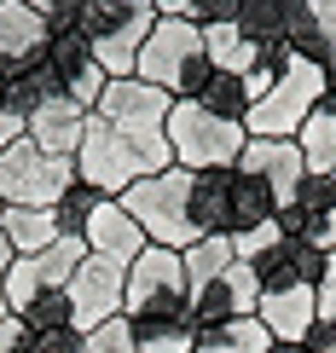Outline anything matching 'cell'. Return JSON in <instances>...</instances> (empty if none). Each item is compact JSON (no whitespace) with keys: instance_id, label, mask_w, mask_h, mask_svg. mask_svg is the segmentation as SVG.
I'll use <instances>...</instances> for the list:
<instances>
[{"instance_id":"8","label":"cell","mask_w":336,"mask_h":353,"mask_svg":"<svg viewBox=\"0 0 336 353\" xmlns=\"http://www.w3.org/2000/svg\"><path fill=\"white\" fill-rule=\"evenodd\" d=\"M122 307H128V261H110V255L87 249V261L70 278V330L93 336L99 325L122 319Z\"/></svg>"},{"instance_id":"15","label":"cell","mask_w":336,"mask_h":353,"mask_svg":"<svg viewBox=\"0 0 336 353\" xmlns=\"http://www.w3.org/2000/svg\"><path fill=\"white\" fill-rule=\"evenodd\" d=\"M261 272V290H296V284H325V255L308 243V238H279L267 255L255 261Z\"/></svg>"},{"instance_id":"7","label":"cell","mask_w":336,"mask_h":353,"mask_svg":"<svg viewBox=\"0 0 336 353\" xmlns=\"http://www.w3.org/2000/svg\"><path fill=\"white\" fill-rule=\"evenodd\" d=\"M70 185H76V163L70 157H47L29 139L0 151V203L6 209H52Z\"/></svg>"},{"instance_id":"24","label":"cell","mask_w":336,"mask_h":353,"mask_svg":"<svg viewBox=\"0 0 336 353\" xmlns=\"http://www.w3.org/2000/svg\"><path fill=\"white\" fill-rule=\"evenodd\" d=\"M238 35L250 47H267V41H284V0H244L238 6Z\"/></svg>"},{"instance_id":"29","label":"cell","mask_w":336,"mask_h":353,"mask_svg":"<svg viewBox=\"0 0 336 353\" xmlns=\"http://www.w3.org/2000/svg\"><path fill=\"white\" fill-rule=\"evenodd\" d=\"M302 238H308L319 255H336V209L319 214V220H308V226H302Z\"/></svg>"},{"instance_id":"19","label":"cell","mask_w":336,"mask_h":353,"mask_svg":"<svg viewBox=\"0 0 336 353\" xmlns=\"http://www.w3.org/2000/svg\"><path fill=\"white\" fill-rule=\"evenodd\" d=\"M0 238L12 243V255H41V249H52L64 232H58L52 209H6L0 214Z\"/></svg>"},{"instance_id":"37","label":"cell","mask_w":336,"mask_h":353,"mask_svg":"<svg viewBox=\"0 0 336 353\" xmlns=\"http://www.w3.org/2000/svg\"><path fill=\"white\" fill-rule=\"evenodd\" d=\"M12 261H18V255H12V243L0 238V313H6V272H12Z\"/></svg>"},{"instance_id":"10","label":"cell","mask_w":336,"mask_h":353,"mask_svg":"<svg viewBox=\"0 0 336 353\" xmlns=\"http://www.w3.org/2000/svg\"><path fill=\"white\" fill-rule=\"evenodd\" d=\"M255 307H261V272L250 267V261H232L215 284L192 290V330H215V325H232V319H255Z\"/></svg>"},{"instance_id":"41","label":"cell","mask_w":336,"mask_h":353,"mask_svg":"<svg viewBox=\"0 0 336 353\" xmlns=\"http://www.w3.org/2000/svg\"><path fill=\"white\" fill-rule=\"evenodd\" d=\"M23 6H35V12H47V6H52V0H23Z\"/></svg>"},{"instance_id":"4","label":"cell","mask_w":336,"mask_h":353,"mask_svg":"<svg viewBox=\"0 0 336 353\" xmlns=\"http://www.w3.org/2000/svg\"><path fill=\"white\" fill-rule=\"evenodd\" d=\"M116 203L134 214V226L145 232V243H157V249L186 255V249L203 238V232L192 226V174H186V168L145 174V180H134Z\"/></svg>"},{"instance_id":"1","label":"cell","mask_w":336,"mask_h":353,"mask_svg":"<svg viewBox=\"0 0 336 353\" xmlns=\"http://www.w3.org/2000/svg\"><path fill=\"white\" fill-rule=\"evenodd\" d=\"M168 110H174V99L157 93V87H145L139 76L110 81L105 99L93 105V116L128 145V151H134L139 174H168V168H174V151H168Z\"/></svg>"},{"instance_id":"25","label":"cell","mask_w":336,"mask_h":353,"mask_svg":"<svg viewBox=\"0 0 336 353\" xmlns=\"http://www.w3.org/2000/svg\"><path fill=\"white\" fill-rule=\"evenodd\" d=\"M23 325L29 336H52V330H70V290H47L23 307Z\"/></svg>"},{"instance_id":"16","label":"cell","mask_w":336,"mask_h":353,"mask_svg":"<svg viewBox=\"0 0 336 353\" xmlns=\"http://www.w3.org/2000/svg\"><path fill=\"white\" fill-rule=\"evenodd\" d=\"M87 134V110L76 105V99H47V105L29 110V145H41L47 157H70L76 163V145Z\"/></svg>"},{"instance_id":"11","label":"cell","mask_w":336,"mask_h":353,"mask_svg":"<svg viewBox=\"0 0 336 353\" xmlns=\"http://www.w3.org/2000/svg\"><path fill=\"white\" fill-rule=\"evenodd\" d=\"M238 174H250V180L267 185V197L284 209H296V191L308 180V163H302V145L296 139H250L238 157Z\"/></svg>"},{"instance_id":"3","label":"cell","mask_w":336,"mask_h":353,"mask_svg":"<svg viewBox=\"0 0 336 353\" xmlns=\"http://www.w3.org/2000/svg\"><path fill=\"white\" fill-rule=\"evenodd\" d=\"M134 76L145 87H157V93H168V99H197L203 81L215 76L209 52H203V29L192 18H157L151 41L139 47Z\"/></svg>"},{"instance_id":"9","label":"cell","mask_w":336,"mask_h":353,"mask_svg":"<svg viewBox=\"0 0 336 353\" xmlns=\"http://www.w3.org/2000/svg\"><path fill=\"white\" fill-rule=\"evenodd\" d=\"M134 180H145L139 163H134V151H128V145L116 139L93 110H87V134L76 145V185L99 191V197H122Z\"/></svg>"},{"instance_id":"28","label":"cell","mask_w":336,"mask_h":353,"mask_svg":"<svg viewBox=\"0 0 336 353\" xmlns=\"http://www.w3.org/2000/svg\"><path fill=\"white\" fill-rule=\"evenodd\" d=\"M87 347L93 353H139V330L128 325V313H122V319H110V325H99L87 336Z\"/></svg>"},{"instance_id":"18","label":"cell","mask_w":336,"mask_h":353,"mask_svg":"<svg viewBox=\"0 0 336 353\" xmlns=\"http://www.w3.org/2000/svg\"><path fill=\"white\" fill-rule=\"evenodd\" d=\"M302 163H308V174H336V93H325L313 105V116L302 122Z\"/></svg>"},{"instance_id":"5","label":"cell","mask_w":336,"mask_h":353,"mask_svg":"<svg viewBox=\"0 0 336 353\" xmlns=\"http://www.w3.org/2000/svg\"><path fill=\"white\" fill-rule=\"evenodd\" d=\"M244 145V122H221L197 105V99H174L168 110V151H174V168L186 174H221V168H238Z\"/></svg>"},{"instance_id":"23","label":"cell","mask_w":336,"mask_h":353,"mask_svg":"<svg viewBox=\"0 0 336 353\" xmlns=\"http://www.w3.org/2000/svg\"><path fill=\"white\" fill-rule=\"evenodd\" d=\"M197 105L209 116H221V122H244L250 116V93H244V76H226V70H215L209 81H203Z\"/></svg>"},{"instance_id":"39","label":"cell","mask_w":336,"mask_h":353,"mask_svg":"<svg viewBox=\"0 0 336 353\" xmlns=\"http://www.w3.org/2000/svg\"><path fill=\"white\" fill-rule=\"evenodd\" d=\"M267 353H308V342H273Z\"/></svg>"},{"instance_id":"40","label":"cell","mask_w":336,"mask_h":353,"mask_svg":"<svg viewBox=\"0 0 336 353\" xmlns=\"http://www.w3.org/2000/svg\"><path fill=\"white\" fill-rule=\"evenodd\" d=\"M319 290H336V255H325V284Z\"/></svg>"},{"instance_id":"22","label":"cell","mask_w":336,"mask_h":353,"mask_svg":"<svg viewBox=\"0 0 336 353\" xmlns=\"http://www.w3.org/2000/svg\"><path fill=\"white\" fill-rule=\"evenodd\" d=\"M232 261H238V255H232V238H197V243L180 255V267H186V284L203 290V284H215Z\"/></svg>"},{"instance_id":"36","label":"cell","mask_w":336,"mask_h":353,"mask_svg":"<svg viewBox=\"0 0 336 353\" xmlns=\"http://www.w3.org/2000/svg\"><path fill=\"white\" fill-rule=\"evenodd\" d=\"M157 18H192V0H151Z\"/></svg>"},{"instance_id":"2","label":"cell","mask_w":336,"mask_h":353,"mask_svg":"<svg viewBox=\"0 0 336 353\" xmlns=\"http://www.w3.org/2000/svg\"><path fill=\"white\" fill-rule=\"evenodd\" d=\"M128 325L139 336L151 330H174V325H192V284H186V267L174 249L145 243L134 261H128Z\"/></svg>"},{"instance_id":"43","label":"cell","mask_w":336,"mask_h":353,"mask_svg":"<svg viewBox=\"0 0 336 353\" xmlns=\"http://www.w3.org/2000/svg\"><path fill=\"white\" fill-rule=\"evenodd\" d=\"M0 105H6V70H0Z\"/></svg>"},{"instance_id":"27","label":"cell","mask_w":336,"mask_h":353,"mask_svg":"<svg viewBox=\"0 0 336 353\" xmlns=\"http://www.w3.org/2000/svg\"><path fill=\"white\" fill-rule=\"evenodd\" d=\"M330 209H336V174H308V180H302V191H296L302 226H308V220H319V214H330Z\"/></svg>"},{"instance_id":"31","label":"cell","mask_w":336,"mask_h":353,"mask_svg":"<svg viewBox=\"0 0 336 353\" xmlns=\"http://www.w3.org/2000/svg\"><path fill=\"white\" fill-rule=\"evenodd\" d=\"M35 347H41V353H93L81 330H52V336H35Z\"/></svg>"},{"instance_id":"14","label":"cell","mask_w":336,"mask_h":353,"mask_svg":"<svg viewBox=\"0 0 336 353\" xmlns=\"http://www.w3.org/2000/svg\"><path fill=\"white\" fill-rule=\"evenodd\" d=\"M47 58V18L23 0H0V70H29Z\"/></svg>"},{"instance_id":"32","label":"cell","mask_w":336,"mask_h":353,"mask_svg":"<svg viewBox=\"0 0 336 353\" xmlns=\"http://www.w3.org/2000/svg\"><path fill=\"white\" fill-rule=\"evenodd\" d=\"M23 342H29V325L18 313H0V353H18Z\"/></svg>"},{"instance_id":"33","label":"cell","mask_w":336,"mask_h":353,"mask_svg":"<svg viewBox=\"0 0 336 353\" xmlns=\"http://www.w3.org/2000/svg\"><path fill=\"white\" fill-rule=\"evenodd\" d=\"M23 134H29V122H23L12 105H0V151H6V145H18Z\"/></svg>"},{"instance_id":"30","label":"cell","mask_w":336,"mask_h":353,"mask_svg":"<svg viewBox=\"0 0 336 353\" xmlns=\"http://www.w3.org/2000/svg\"><path fill=\"white\" fill-rule=\"evenodd\" d=\"M244 0H192V23H232Z\"/></svg>"},{"instance_id":"34","label":"cell","mask_w":336,"mask_h":353,"mask_svg":"<svg viewBox=\"0 0 336 353\" xmlns=\"http://www.w3.org/2000/svg\"><path fill=\"white\" fill-rule=\"evenodd\" d=\"M308 353H336V325H325V319H319V325L308 330Z\"/></svg>"},{"instance_id":"20","label":"cell","mask_w":336,"mask_h":353,"mask_svg":"<svg viewBox=\"0 0 336 353\" xmlns=\"http://www.w3.org/2000/svg\"><path fill=\"white\" fill-rule=\"evenodd\" d=\"M203 29V52H209L215 70H226V76H250V70L261 64V47H250V41L238 35V23H197Z\"/></svg>"},{"instance_id":"38","label":"cell","mask_w":336,"mask_h":353,"mask_svg":"<svg viewBox=\"0 0 336 353\" xmlns=\"http://www.w3.org/2000/svg\"><path fill=\"white\" fill-rule=\"evenodd\" d=\"M319 319H325V325H336V290H319Z\"/></svg>"},{"instance_id":"6","label":"cell","mask_w":336,"mask_h":353,"mask_svg":"<svg viewBox=\"0 0 336 353\" xmlns=\"http://www.w3.org/2000/svg\"><path fill=\"white\" fill-rule=\"evenodd\" d=\"M319 99H325V64H313V58H290V64L279 70V81H273V93L261 99V105H250L244 134H250V139H296Z\"/></svg>"},{"instance_id":"13","label":"cell","mask_w":336,"mask_h":353,"mask_svg":"<svg viewBox=\"0 0 336 353\" xmlns=\"http://www.w3.org/2000/svg\"><path fill=\"white\" fill-rule=\"evenodd\" d=\"M261 330L273 342H308V330L319 325V290L313 284H296V290H261V307H255Z\"/></svg>"},{"instance_id":"12","label":"cell","mask_w":336,"mask_h":353,"mask_svg":"<svg viewBox=\"0 0 336 353\" xmlns=\"http://www.w3.org/2000/svg\"><path fill=\"white\" fill-rule=\"evenodd\" d=\"M47 64H52L58 87H64V99H76L81 110H93L99 99H105L110 76L99 70V58H93V47L81 41V29H64V35H47Z\"/></svg>"},{"instance_id":"21","label":"cell","mask_w":336,"mask_h":353,"mask_svg":"<svg viewBox=\"0 0 336 353\" xmlns=\"http://www.w3.org/2000/svg\"><path fill=\"white\" fill-rule=\"evenodd\" d=\"M273 336L261 330V319H232V325L197 330V353H267Z\"/></svg>"},{"instance_id":"26","label":"cell","mask_w":336,"mask_h":353,"mask_svg":"<svg viewBox=\"0 0 336 353\" xmlns=\"http://www.w3.org/2000/svg\"><path fill=\"white\" fill-rule=\"evenodd\" d=\"M93 203H99V191H87V185H70L64 197L52 203V220H58V232H64V238H81V226H87V214H93Z\"/></svg>"},{"instance_id":"42","label":"cell","mask_w":336,"mask_h":353,"mask_svg":"<svg viewBox=\"0 0 336 353\" xmlns=\"http://www.w3.org/2000/svg\"><path fill=\"white\" fill-rule=\"evenodd\" d=\"M18 353H41V347H35V336H29V342H23V347H18Z\"/></svg>"},{"instance_id":"35","label":"cell","mask_w":336,"mask_h":353,"mask_svg":"<svg viewBox=\"0 0 336 353\" xmlns=\"http://www.w3.org/2000/svg\"><path fill=\"white\" fill-rule=\"evenodd\" d=\"M313 12H319V29H325V41H330V58H336V0H313Z\"/></svg>"},{"instance_id":"17","label":"cell","mask_w":336,"mask_h":353,"mask_svg":"<svg viewBox=\"0 0 336 353\" xmlns=\"http://www.w3.org/2000/svg\"><path fill=\"white\" fill-rule=\"evenodd\" d=\"M81 243L93 249V255L134 261L139 249H145V232L134 226V214H128L116 197H99V203H93V214H87V226H81Z\"/></svg>"}]
</instances>
